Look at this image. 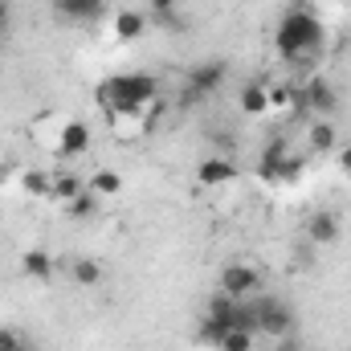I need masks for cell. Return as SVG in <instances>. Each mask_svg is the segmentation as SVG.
Wrapping results in <instances>:
<instances>
[{"label":"cell","mask_w":351,"mask_h":351,"mask_svg":"<svg viewBox=\"0 0 351 351\" xmlns=\"http://www.w3.org/2000/svg\"><path fill=\"white\" fill-rule=\"evenodd\" d=\"M102 262L98 258H74L70 262V278H74V286H98L102 282Z\"/></svg>","instance_id":"7402d4cb"},{"label":"cell","mask_w":351,"mask_h":351,"mask_svg":"<svg viewBox=\"0 0 351 351\" xmlns=\"http://www.w3.org/2000/svg\"><path fill=\"white\" fill-rule=\"evenodd\" d=\"M53 12L66 25H90L106 12V0H53Z\"/></svg>","instance_id":"7c38bea8"},{"label":"cell","mask_w":351,"mask_h":351,"mask_svg":"<svg viewBox=\"0 0 351 351\" xmlns=\"http://www.w3.org/2000/svg\"><path fill=\"white\" fill-rule=\"evenodd\" d=\"M217 290L237 298V302H245V298L262 294V274H258V265H250V262H229L221 269V286Z\"/></svg>","instance_id":"8992f818"},{"label":"cell","mask_w":351,"mask_h":351,"mask_svg":"<svg viewBox=\"0 0 351 351\" xmlns=\"http://www.w3.org/2000/svg\"><path fill=\"white\" fill-rule=\"evenodd\" d=\"M143 29H147V12H139V8H114L110 25H106V37L114 45H131V41L143 37Z\"/></svg>","instance_id":"ba28073f"},{"label":"cell","mask_w":351,"mask_h":351,"mask_svg":"<svg viewBox=\"0 0 351 351\" xmlns=\"http://www.w3.org/2000/svg\"><path fill=\"white\" fill-rule=\"evenodd\" d=\"M274 351H302V348H298V339L290 335V339H274Z\"/></svg>","instance_id":"83f0119b"},{"label":"cell","mask_w":351,"mask_h":351,"mask_svg":"<svg viewBox=\"0 0 351 351\" xmlns=\"http://www.w3.org/2000/svg\"><path fill=\"white\" fill-rule=\"evenodd\" d=\"M237 164L229 160V156H208V160H200L196 164V180H200V188H225V184H233L237 180Z\"/></svg>","instance_id":"8fae6325"},{"label":"cell","mask_w":351,"mask_h":351,"mask_svg":"<svg viewBox=\"0 0 351 351\" xmlns=\"http://www.w3.org/2000/svg\"><path fill=\"white\" fill-rule=\"evenodd\" d=\"M21 192H25V200L49 204V196H53V172H45V168H29V172L21 176Z\"/></svg>","instance_id":"2e32d148"},{"label":"cell","mask_w":351,"mask_h":351,"mask_svg":"<svg viewBox=\"0 0 351 351\" xmlns=\"http://www.w3.org/2000/svg\"><path fill=\"white\" fill-rule=\"evenodd\" d=\"M86 188L98 196V200L119 196V192H123V172H114V168H98L94 176H86Z\"/></svg>","instance_id":"ffe728a7"},{"label":"cell","mask_w":351,"mask_h":351,"mask_svg":"<svg viewBox=\"0 0 351 351\" xmlns=\"http://www.w3.org/2000/svg\"><path fill=\"white\" fill-rule=\"evenodd\" d=\"M269 114H298V86L269 82Z\"/></svg>","instance_id":"d6986e66"},{"label":"cell","mask_w":351,"mask_h":351,"mask_svg":"<svg viewBox=\"0 0 351 351\" xmlns=\"http://www.w3.org/2000/svg\"><path fill=\"white\" fill-rule=\"evenodd\" d=\"M254 339H258V335H250V331H229L217 351H254Z\"/></svg>","instance_id":"d4e9b609"},{"label":"cell","mask_w":351,"mask_h":351,"mask_svg":"<svg viewBox=\"0 0 351 351\" xmlns=\"http://www.w3.org/2000/svg\"><path fill=\"white\" fill-rule=\"evenodd\" d=\"M298 86V110H311L319 119H331L339 110V94L331 90L327 78H306V82H294Z\"/></svg>","instance_id":"52a82bcc"},{"label":"cell","mask_w":351,"mask_h":351,"mask_svg":"<svg viewBox=\"0 0 351 351\" xmlns=\"http://www.w3.org/2000/svg\"><path fill=\"white\" fill-rule=\"evenodd\" d=\"M62 127H66V114H58V110H45V114H37V119H33V135L41 139V147H45V143H49V147H58Z\"/></svg>","instance_id":"44dd1931"},{"label":"cell","mask_w":351,"mask_h":351,"mask_svg":"<svg viewBox=\"0 0 351 351\" xmlns=\"http://www.w3.org/2000/svg\"><path fill=\"white\" fill-rule=\"evenodd\" d=\"M302 172H306V160L294 156L286 139H274V143L262 152V160H258V176H262V184H294Z\"/></svg>","instance_id":"277c9868"},{"label":"cell","mask_w":351,"mask_h":351,"mask_svg":"<svg viewBox=\"0 0 351 351\" xmlns=\"http://www.w3.org/2000/svg\"><path fill=\"white\" fill-rule=\"evenodd\" d=\"M335 168H339L343 180H351V143H339L335 147Z\"/></svg>","instance_id":"484cf974"},{"label":"cell","mask_w":351,"mask_h":351,"mask_svg":"<svg viewBox=\"0 0 351 351\" xmlns=\"http://www.w3.org/2000/svg\"><path fill=\"white\" fill-rule=\"evenodd\" d=\"M86 192V180L78 172H53V196H49V204H70V200H78Z\"/></svg>","instance_id":"e0dca14e"},{"label":"cell","mask_w":351,"mask_h":351,"mask_svg":"<svg viewBox=\"0 0 351 351\" xmlns=\"http://www.w3.org/2000/svg\"><path fill=\"white\" fill-rule=\"evenodd\" d=\"M156 119H160V114H110L106 127H110V135H114L119 143H131V139H143Z\"/></svg>","instance_id":"4fadbf2b"},{"label":"cell","mask_w":351,"mask_h":351,"mask_svg":"<svg viewBox=\"0 0 351 351\" xmlns=\"http://www.w3.org/2000/svg\"><path fill=\"white\" fill-rule=\"evenodd\" d=\"M90 143H94V131H90V123L82 119H66V127H62V135H58V156H66V160H74V156H86Z\"/></svg>","instance_id":"30bf717a"},{"label":"cell","mask_w":351,"mask_h":351,"mask_svg":"<svg viewBox=\"0 0 351 351\" xmlns=\"http://www.w3.org/2000/svg\"><path fill=\"white\" fill-rule=\"evenodd\" d=\"M306 147H311L315 156L335 152V147H339V131H335V123H331V119H315V123L306 127Z\"/></svg>","instance_id":"9a60e30c"},{"label":"cell","mask_w":351,"mask_h":351,"mask_svg":"<svg viewBox=\"0 0 351 351\" xmlns=\"http://www.w3.org/2000/svg\"><path fill=\"white\" fill-rule=\"evenodd\" d=\"M237 106H241V114L245 119H265L269 114V82H245L241 94H237Z\"/></svg>","instance_id":"5bb4252c"},{"label":"cell","mask_w":351,"mask_h":351,"mask_svg":"<svg viewBox=\"0 0 351 351\" xmlns=\"http://www.w3.org/2000/svg\"><path fill=\"white\" fill-rule=\"evenodd\" d=\"M98 204H102V200H98V196L86 188L78 200H70V204H66V213H70L74 221H90V217H98Z\"/></svg>","instance_id":"603a6c76"},{"label":"cell","mask_w":351,"mask_h":351,"mask_svg":"<svg viewBox=\"0 0 351 351\" xmlns=\"http://www.w3.org/2000/svg\"><path fill=\"white\" fill-rule=\"evenodd\" d=\"M254 306V323H258V335L265 339H290L298 319H294V306L286 298H274V294H254L250 298Z\"/></svg>","instance_id":"3957f363"},{"label":"cell","mask_w":351,"mask_h":351,"mask_svg":"<svg viewBox=\"0 0 351 351\" xmlns=\"http://www.w3.org/2000/svg\"><path fill=\"white\" fill-rule=\"evenodd\" d=\"M94 102L98 110L110 114H164V98H160V82L147 70H127V74H110L94 86Z\"/></svg>","instance_id":"6da1fadb"},{"label":"cell","mask_w":351,"mask_h":351,"mask_svg":"<svg viewBox=\"0 0 351 351\" xmlns=\"http://www.w3.org/2000/svg\"><path fill=\"white\" fill-rule=\"evenodd\" d=\"M0 351H37V343L21 327H0Z\"/></svg>","instance_id":"cb8c5ba5"},{"label":"cell","mask_w":351,"mask_h":351,"mask_svg":"<svg viewBox=\"0 0 351 351\" xmlns=\"http://www.w3.org/2000/svg\"><path fill=\"white\" fill-rule=\"evenodd\" d=\"M53 269H58V265H53V258H49L45 250H25V254H21V274H25L29 282H49Z\"/></svg>","instance_id":"ac0fdd59"},{"label":"cell","mask_w":351,"mask_h":351,"mask_svg":"<svg viewBox=\"0 0 351 351\" xmlns=\"http://www.w3.org/2000/svg\"><path fill=\"white\" fill-rule=\"evenodd\" d=\"M225 78H229V66L225 62H196L184 74V98L188 102H200V98H208V94H217V90L225 86Z\"/></svg>","instance_id":"5b68a950"},{"label":"cell","mask_w":351,"mask_h":351,"mask_svg":"<svg viewBox=\"0 0 351 351\" xmlns=\"http://www.w3.org/2000/svg\"><path fill=\"white\" fill-rule=\"evenodd\" d=\"M323 45H327V29L315 16V8L294 4V8L282 12V21L274 29V49L290 70H311L315 58L323 53Z\"/></svg>","instance_id":"7a4b0ae2"},{"label":"cell","mask_w":351,"mask_h":351,"mask_svg":"<svg viewBox=\"0 0 351 351\" xmlns=\"http://www.w3.org/2000/svg\"><path fill=\"white\" fill-rule=\"evenodd\" d=\"M176 8H180V0H152V12H156V16H164V21L172 16Z\"/></svg>","instance_id":"4316f807"},{"label":"cell","mask_w":351,"mask_h":351,"mask_svg":"<svg viewBox=\"0 0 351 351\" xmlns=\"http://www.w3.org/2000/svg\"><path fill=\"white\" fill-rule=\"evenodd\" d=\"M339 237H343V221H339L335 213L319 208V213H311V217H306V241H311V245L327 250V245H335Z\"/></svg>","instance_id":"9c48e42d"}]
</instances>
